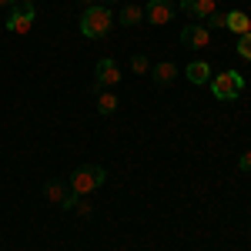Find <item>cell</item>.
Returning <instances> with one entry per match:
<instances>
[{
  "instance_id": "cell-13",
  "label": "cell",
  "mask_w": 251,
  "mask_h": 251,
  "mask_svg": "<svg viewBox=\"0 0 251 251\" xmlns=\"http://www.w3.org/2000/svg\"><path fill=\"white\" fill-rule=\"evenodd\" d=\"M141 20H144V7H137V3H127V7L121 10V24H124V27H134Z\"/></svg>"
},
{
  "instance_id": "cell-3",
  "label": "cell",
  "mask_w": 251,
  "mask_h": 251,
  "mask_svg": "<svg viewBox=\"0 0 251 251\" xmlns=\"http://www.w3.org/2000/svg\"><path fill=\"white\" fill-rule=\"evenodd\" d=\"M208 84H211V94L218 100H234V97H241V91H245V77L238 71H221Z\"/></svg>"
},
{
  "instance_id": "cell-11",
  "label": "cell",
  "mask_w": 251,
  "mask_h": 251,
  "mask_svg": "<svg viewBox=\"0 0 251 251\" xmlns=\"http://www.w3.org/2000/svg\"><path fill=\"white\" fill-rule=\"evenodd\" d=\"M67 194H71V188H67V184H64V181H57V177H54V181H47V184H44V198H47V201H50V204H60V201H64V198H67Z\"/></svg>"
},
{
  "instance_id": "cell-20",
  "label": "cell",
  "mask_w": 251,
  "mask_h": 251,
  "mask_svg": "<svg viewBox=\"0 0 251 251\" xmlns=\"http://www.w3.org/2000/svg\"><path fill=\"white\" fill-rule=\"evenodd\" d=\"M77 3H84V7H94L97 0H77Z\"/></svg>"
},
{
  "instance_id": "cell-5",
  "label": "cell",
  "mask_w": 251,
  "mask_h": 251,
  "mask_svg": "<svg viewBox=\"0 0 251 251\" xmlns=\"http://www.w3.org/2000/svg\"><path fill=\"white\" fill-rule=\"evenodd\" d=\"M117 80H121V67H117L114 57H100L94 67V87L100 91V87H114Z\"/></svg>"
},
{
  "instance_id": "cell-18",
  "label": "cell",
  "mask_w": 251,
  "mask_h": 251,
  "mask_svg": "<svg viewBox=\"0 0 251 251\" xmlns=\"http://www.w3.org/2000/svg\"><path fill=\"white\" fill-rule=\"evenodd\" d=\"M238 168H241V171H251V151H245V154H241V161H238Z\"/></svg>"
},
{
  "instance_id": "cell-14",
  "label": "cell",
  "mask_w": 251,
  "mask_h": 251,
  "mask_svg": "<svg viewBox=\"0 0 251 251\" xmlns=\"http://www.w3.org/2000/svg\"><path fill=\"white\" fill-rule=\"evenodd\" d=\"M97 111H100L104 117H107V114H114V111H117V97L111 94V91H104V94L97 97Z\"/></svg>"
},
{
  "instance_id": "cell-22",
  "label": "cell",
  "mask_w": 251,
  "mask_h": 251,
  "mask_svg": "<svg viewBox=\"0 0 251 251\" xmlns=\"http://www.w3.org/2000/svg\"><path fill=\"white\" fill-rule=\"evenodd\" d=\"M30 3H34V0H30Z\"/></svg>"
},
{
  "instance_id": "cell-17",
  "label": "cell",
  "mask_w": 251,
  "mask_h": 251,
  "mask_svg": "<svg viewBox=\"0 0 251 251\" xmlns=\"http://www.w3.org/2000/svg\"><path fill=\"white\" fill-rule=\"evenodd\" d=\"M131 67H134V74H148V71H151V64H148L144 54H134V57H131Z\"/></svg>"
},
{
  "instance_id": "cell-12",
  "label": "cell",
  "mask_w": 251,
  "mask_h": 251,
  "mask_svg": "<svg viewBox=\"0 0 251 251\" xmlns=\"http://www.w3.org/2000/svg\"><path fill=\"white\" fill-rule=\"evenodd\" d=\"M188 80H191V84H208V80H211V67H208L204 60L188 64Z\"/></svg>"
},
{
  "instance_id": "cell-7",
  "label": "cell",
  "mask_w": 251,
  "mask_h": 251,
  "mask_svg": "<svg viewBox=\"0 0 251 251\" xmlns=\"http://www.w3.org/2000/svg\"><path fill=\"white\" fill-rule=\"evenodd\" d=\"M181 44H184V47H194V50H204V47L211 44V30H208L204 24H188V27L181 30Z\"/></svg>"
},
{
  "instance_id": "cell-16",
  "label": "cell",
  "mask_w": 251,
  "mask_h": 251,
  "mask_svg": "<svg viewBox=\"0 0 251 251\" xmlns=\"http://www.w3.org/2000/svg\"><path fill=\"white\" fill-rule=\"evenodd\" d=\"M234 50H238V54H241L245 60H251V34H241V37H238V47H234Z\"/></svg>"
},
{
  "instance_id": "cell-1",
  "label": "cell",
  "mask_w": 251,
  "mask_h": 251,
  "mask_svg": "<svg viewBox=\"0 0 251 251\" xmlns=\"http://www.w3.org/2000/svg\"><path fill=\"white\" fill-rule=\"evenodd\" d=\"M114 27V14L107 10V3H94V7H84L80 14V34L87 40L107 37V30Z\"/></svg>"
},
{
  "instance_id": "cell-4",
  "label": "cell",
  "mask_w": 251,
  "mask_h": 251,
  "mask_svg": "<svg viewBox=\"0 0 251 251\" xmlns=\"http://www.w3.org/2000/svg\"><path fill=\"white\" fill-rule=\"evenodd\" d=\"M34 27V3L30 0H17L10 7V17H7V30L10 34H27Z\"/></svg>"
},
{
  "instance_id": "cell-2",
  "label": "cell",
  "mask_w": 251,
  "mask_h": 251,
  "mask_svg": "<svg viewBox=\"0 0 251 251\" xmlns=\"http://www.w3.org/2000/svg\"><path fill=\"white\" fill-rule=\"evenodd\" d=\"M104 181H107V171H104L100 164H84V168H77V171L71 174V191L84 198V194L97 191Z\"/></svg>"
},
{
  "instance_id": "cell-15",
  "label": "cell",
  "mask_w": 251,
  "mask_h": 251,
  "mask_svg": "<svg viewBox=\"0 0 251 251\" xmlns=\"http://www.w3.org/2000/svg\"><path fill=\"white\" fill-rule=\"evenodd\" d=\"M225 24H228V14H218V10L204 20V27H208V30H225Z\"/></svg>"
},
{
  "instance_id": "cell-9",
  "label": "cell",
  "mask_w": 251,
  "mask_h": 251,
  "mask_svg": "<svg viewBox=\"0 0 251 251\" xmlns=\"http://www.w3.org/2000/svg\"><path fill=\"white\" fill-rule=\"evenodd\" d=\"M151 77H154L157 87H168V84L177 80V64H174V60H161V64L151 67Z\"/></svg>"
},
{
  "instance_id": "cell-21",
  "label": "cell",
  "mask_w": 251,
  "mask_h": 251,
  "mask_svg": "<svg viewBox=\"0 0 251 251\" xmlns=\"http://www.w3.org/2000/svg\"><path fill=\"white\" fill-rule=\"evenodd\" d=\"M97 3H114V0H97Z\"/></svg>"
},
{
  "instance_id": "cell-8",
  "label": "cell",
  "mask_w": 251,
  "mask_h": 251,
  "mask_svg": "<svg viewBox=\"0 0 251 251\" xmlns=\"http://www.w3.org/2000/svg\"><path fill=\"white\" fill-rule=\"evenodd\" d=\"M181 10H184L194 24H204L218 7H214V0H181Z\"/></svg>"
},
{
  "instance_id": "cell-19",
  "label": "cell",
  "mask_w": 251,
  "mask_h": 251,
  "mask_svg": "<svg viewBox=\"0 0 251 251\" xmlns=\"http://www.w3.org/2000/svg\"><path fill=\"white\" fill-rule=\"evenodd\" d=\"M14 3H17V0H0V7H14Z\"/></svg>"
},
{
  "instance_id": "cell-6",
  "label": "cell",
  "mask_w": 251,
  "mask_h": 251,
  "mask_svg": "<svg viewBox=\"0 0 251 251\" xmlns=\"http://www.w3.org/2000/svg\"><path fill=\"white\" fill-rule=\"evenodd\" d=\"M144 20H151L157 27L171 24L174 20V3L171 0H148V3H144Z\"/></svg>"
},
{
  "instance_id": "cell-10",
  "label": "cell",
  "mask_w": 251,
  "mask_h": 251,
  "mask_svg": "<svg viewBox=\"0 0 251 251\" xmlns=\"http://www.w3.org/2000/svg\"><path fill=\"white\" fill-rule=\"evenodd\" d=\"M225 30H231V34H238V37H241V34H251V17L245 14V10H231Z\"/></svg>"
}]
</instances>
